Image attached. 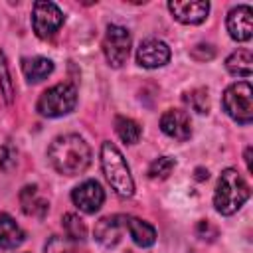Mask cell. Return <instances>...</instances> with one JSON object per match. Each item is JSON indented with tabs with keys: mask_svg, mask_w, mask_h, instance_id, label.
<instances>
[{
	"mask_svg": "<svg viewBox=\"0 0 253 253\" xmlns=\"http://www.w3.org/2000/svg\"><path fill=\"white\" fill-rule=\"evenodd\" d=\"M47 160L55 172L63 176H77L87 170L91 162V148L79 134H61L51 140Z\"/></svg>",
	"mask_w": 253,
	"mask_h": 253,
	"instance_id": "cell-1",
	"label": "cell"
},
{
	"mask_svg": "<svg viewBox=\"0 0 253 253\" xmlns=\"http://www.w3.org/2000/svg\"><path fill=\"white\" fill-rule=\"evenodd\" d=\"M249 184L235 168H225L219 174L215 192H213V206L221 215H233L241 206L249 200Z\"/></svg>",
	"mask_w": 253,
	"mask_h": 253,
	"instance_id": "cell-2",
	"label": "cell"
},
{
	"mask_svg": "<svg viewBox=\"0 0 253 253\" xmlns=\"http://www.w3.org/2000/svg\"><path fill=\"white\" fill-rule=\"evenodd\" d=\"M101 168L115 194H119L121 198H130L134 194V180L130 168L123 152L109 140L101 144Z\"/></svg>",
	"mask_w": 253,
	"mask_h": 253,
	"instance_id": "cell-3",
	"label": "cell"
},
{
	"mask_svg": "<svg viewBox=\"0 0 253 253\" xmlns=\"http://www.w3.org/2000/svg\"><path fill=\"white\" fill-rule=\"evenodd\" d=\"M77 105V89L71 83H57L49 89H45L38 103H36V111L42 117L47 119H57L63 115H69Z\"/></svg>",
	"mask_w": 253,
	"mask_h": 253,
	"instance_id": "cell-4",
	"label": "cell"
},
{
	"mask_svg": "<svg viewBox=\"0 0 253 253\" xmlns=\"http://www.w3.org/2000/svg\"><path fill=\"white\" fill-rule=\"evenodd\" d=\"M223 111L239 125H249L253 121V89L249 81L231 83L221 97Z\"/></svg>",
	"mask_w": 253,
	"mask_h": 253,
	"instance_id": "cell-5",
	"label": "cell"
},
{
	"mask_svg": "<svg viewBox=\"0 0 253 253\" xmlns=\"http://www.w3.org/2000/svg\"><path fill=\"white\" fill-rule=\"evenodd\" d=\"M130 45H132V40H130V32L126 28L117 26V24L107 26V32L103 38V53L111 67L119 69L126 63Z\"/></svg>",
	"mask_w": 253,
	"mask_h": 253,
	"instance_id": "cell-6",
	"label": "cell"
},
{
	"mask_svg": "<svg viewBox=\"0 0 253 253\" xmlns=\"http://www.w3.org/2000/svg\"><path fill=\"white\" fill-rule=\"evenodd\" d=\"M63 20H65L63 12L53 2L40 0L32 8V26H34L36 36L42 40H47L55 32H59V28L63 26Z\"/></svg>",
	"mask_w": 253,
	"mask_h": 253,
	"instance_id": "cell-7",
	"label": "cell"
},
{
	"mask_svg": "<svg viewBox=\"0 0 253 253\" xmlns=\"http://www.w3.org/2000/svg\"><path fill=\"white\" fill-rule=\"evenodd\" d=\"M71 202L83 213H95L105 202V190L97 180H85L71 192Z\"/></svg>",
	"mask_w": 253,
	"mask_h": 253,
	"instance_id": "cell-8",
	"label": "cell"
},
{
	"mask_svg": "<svg viewBox=\"0 0 253 253\" xmlns=\"http://www.w3.org/2000/svg\"><path fill=\"white\" fill-rule=\"evenodd\" d=\"M168 10L180 24H202L210 14V2L206 0H170Z\"/></svg>",
	"mask_w": 253,
	"mask_h": 253,
	"instance_id": "cell-9",
	"label": "cell"
},
{
	"mask_svg": "<svg viewBox=\"0 0 253 253\" xmlns=\"http://www.w3.org/2000/svg\"><path fill=\"white\" fill-rule=\"evenodd\" d=\"M229 38L235 42H247L253 36V10L247 4H239L229 10L225 20Z\"/></svg>",
	"mask_w": 253,
	"mask_h": 253,
	"instance_id": "cell-10",
	"label": "cell"
},
{
	"mask_svg": "<svg viewBox=\"0 0 253 253\" xmlns=\"http://www.w3.org/2000/svg\"><path fill=\"white\" fill-rule=\"evenodd\" d=\"M136 61H138V65H142L146 69L162 67L170 61V47L162 40L148 38V40L140 42V45L136 49Z\"/></svg>",
	"mask_w": 253,
	"mask_h": 253,
	"instance_id": "cell-11",
	"label": "cell"
},
{
	"mask_svg": "<svg viewBox=\"0 0 253 253\" xmlns=\"http://www.w3.org/2000/svg\"><path fill=\"white\" fill-rule=\"evenodd\" d=\"M160 128L166 136L176 140H188L192 136L190 115L182 109H168L160 117Z\"/></svg>",
	"mask_w": 253,
	"mask_h": 253,
	"instance_id": "cell-12",
	"label": "cell"
},
{
	"mask_svg": "<svg viewBox=\"0 0 253 253\" xmlns=\"http://www.w3.org/2000/svg\"><path fill=\"white\" fill-rule=\"evenodd\" d=\"M125 229V221L123 215H107L101 217L95 225V239L103 245V247H115L121 241Z\"/></svg>",
	"mask_w": 253,
	"mask_h": 253,
	"instance_id": "cell-13",
	"label": "cell"
},
{
	"mask_svg": "<svg viewBox=\"0 0 253 253\" xmlns=\"http://www.w3.org/2000/svg\"><path fill=\"white\" fill-rule=\"evenodd\" d=\"M123 221H125V229L138 247H150L156 241V229L148 221L134 215H123Z\"/></svg>",
	"mask_w": 253,
	"mask_h": 253,
	"instance_id": "cell-14",
	"label": "cell"
},
{
	"mask_svg": "<svg viewBox=\"0 0 253 253\" xmlns=\"http://www.w3.org/2000/svg\"><path fill=\"white\" fill-rule=\"evenodd\" d=\"M24 229L8 213H0V249H16L24 243Z\"/></svg>",
	"mask_w": 253,
	"mask_h": 253,
	"instance_id": "cell-15",
	"label": "cell"
},
{
	"mask_svg": "<svg viewBox=\"0 0 253 253\" xmlns=\"http://www.w3.org/2000/svg\"><path fill=\"white\" fill-rule=\"evenodd\" d=\"M20 204H22V210L24 213L28 215H34V217H43L49 204L38 194V188L36 186H26L22 192H20Z\"/></svg>",
	"mask_w": 253,
	"mask_h": 253,
	"instance_id": "cell-16",
	"label": "cell"
},
{
	"mask_svg": "<svg viewBox=\"0 0 253 253\" xmlns=\"http://www.w3.org/2000/svg\"><path fill=\"white\" fill-rule=\"evenodd\" d=\"M22 71L30 83H40L53 71V61L47 57H28L22 63Z\"/></svg>",
	"mask_w": 253,
	"mask_h": 253,
	"instance_id": "cell-17",
	"label": "cell"
},
{
	"mask_svg": "<svg viewBox=\"0 0 253 253\" xmlns=\"http://www.w3.org/2000/svg\"><path fill=\"white\" fill-rule=\"evenodd\" d=\"M225 69L235 77H249L253 71V53L249 49H237L225 59Z\"/></svg>",
	"mask_w": 253,
	"mask_h": 253,
	"instance_id": "cell-18",
	"label": "cell"
},
{
	"mask_svg": "<svg viewBox=\"0 0 253 253\" xmlns=\"http://www.w3.org/2000/svg\"><path fill=\"white\" fill-rule=\"evenodd\" d=\"M115 132L126 144H136L140 140V134H142L136 121H132L128 117H121V115L115 119Z\"/></svg>",
	"mask_w": 253,
	"mask_h": 253,
	"instance_id": "cell-19",
	"label": "cell"
},
{
	"mask_svg": "<svg viewBox=\"0 0 253 253\" xmlns=\"http://www.w3.org/2000/svg\"><path fill=\"white\" fill-rule=\"evenodd\" d=\"M61 223H63V229H65V237L69 241H85L87 227H85L83 219L77 213H65Z\"/></svg>",
	"mask_w": 253,
	"mask_h": 253,
	"instance_id": "cell-20",
	"label": "cell"
},
{
	"mask_svg": "<svg viewBox=\"0 0 253 253\" xmlns=\"http://www.w3.org/2000/svg\"><path fill=\"white\" fill-rule=\"evenodd\" d=\"M174 166H176V162H174V158H170V156H158L156 160H152L150 162V166H148V178H152V180H156V178H166L172 170H174Z\"/></svg>",
	"mask_w": 253,
	"mask_h": 253,
	"instance_id": "cell-21",
	"label": "cell"
},
{
	"mask_svg": "<svg viewBox=\"0 0 253 253\" xmlns=\"http://www.w3.org/2000/svg\"><path fill=\"white\" fill-rule=\"evenodd\" d=\"M0 93L4 97V101L10 105L14 99V87H12V79H10V69L6 63L4 53L0 51Z\"/></svg>",
	"mask_w": 253,
	"mask_h": 253,
	"instance_id": "cell-22",
	"label": "cell"
},
{
	"mask_svg": "<svg viewBox=\"0 0 253 253\" xmlns=\"http://www.w3.org/2000/svg\"><path fill=\"white\" fill-rule=\"evenodd\" d=\"M16 160V150L12 144V138L6 132H0V172L12 166Z\"/></svg>",
	"mask_w": 253,
	"mask_h": 253,
	"instance_id": "cell-23",
	"label": "cell"
},
{
	"mask_svg": "<svg viewBox=\"0 0 253 253\" xmlns=\"http://www.w3.org/2000/svg\"><path fill=\"white\" fill-rule=\"evenodd\" d=\"M186 103L194 109V111H198V113H208V109H210V99H208V91H204V89H194L192 93H186Z\"/></svg>",
	"mask_w": 253,
	"mask_h": 253,
	"instance_id": "cell-24",
	"label": "cell"
},
{
	"mask_svg": "<svg viewBox=\"0 0 253 253\" xmlns=\"http://www.w3.org/2000/svg\"><path fill=\"white\" fill-rule=\"evenodd\" d=\"M45 253H71V241L61 235H51L45 243Z\"/></svg>",
	"mask_w": 253,
	"mask_h": 253,
	"instance_id": "cell-25",
	"label": "cell"
},
{
	"mask_svg": "<svg viewBox=\"0 0 253 253\" xmlns=\"http://www.w3.org/2000/svg\"><path fill=\"white\" fill-rule=\"evenodd\" d=\"M251 150H253L251 146H247V148H245V164H247V170H249V172H253V164H251Z\"/></svg>",
	"mask_w": 253,
	"mask_h": 253,
	"instance_id": "cell-26",
	"label": "cell"
}]
</instances>
